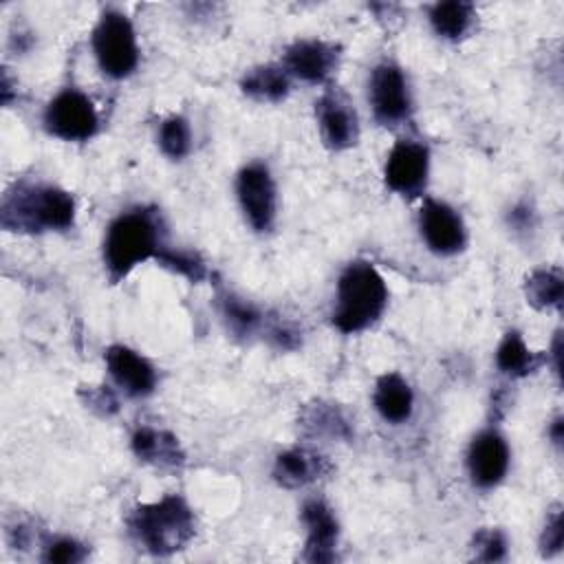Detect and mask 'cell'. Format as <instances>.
<instances>
[{
	"label": "cell",
	"mask_w": 564,
	"mask_h": 564,
	"mask_svg": "<svg viewBox=\"0 0 564 564\" xmlns=\"http://www.w3.org/2000/svg\"><path fill=\"white\" fill-rule=\"evenodd\" d=\"M476 18L474 4L463 2V0H447V2H436L430 9V24L434 33L443 40H460L467 35Z\"/></svg>",
	"instance_id": "7402d4cb"
},
{
	"label": "cell",
	"mask_w": 564,
	"mask_h": 564,
	"mask_svg": "<svg viewBox=\"0 0 564 564\" xmlns=\"http://www.w3.org/2000/svg\"><path fill=\"white\" fill-rule=\"evenodd\" d=\"M302 427L311 436H324V438H339L348 441L352 436V425L341 408L326 401H315L304 408L300 416Z\"/></svg>",
	"instance_id": "ffe728a7"
},
{
	"label": "cell",
	"mask_w": 564,
	"mask_h": 564,
	"mask_svg": "<svg viewBox=\"0 0 564 564\" xmlns=\"http://www.w3.org/2000/svg\"><path fill=\"white\" fill-rule=\"evenodd\" d=\"M562 542H564V529H562V513L553 511L546 518L542 538H540V546L544 555H555L562 551Z\"/></svg>",
	"instance_id": "f1b7e54d"
},
{
	"label": "cell",
	"mask_w": 564,
	"mask_h": 564,
	"mask_svg": "<svg viewBox=\"0 0 564 564\" xmlns=\"http://www.w3.org/2000/svg\"><path fill=\"white\" fill-rule=\"evenodd\" d=\"M75 220L73 196L55 185L18 183L2 196L0 225L7 231H64Z\"/></svg>",
	"instance_id": "7a4b0ae2"
},
{
	"label": "cell",
	"mask_w": 564,
	"mask_h": 564,
	"mask_svg": "<svg viewBox=\"0 0 564 564\" xmlns=\"http://www.w3.org/2000/svg\"><path fill=\"white\" fill-rule=\"evenodd\" d=\"M93 53L110 79H126L139 66V44L132 22L117 9H106L93 29Z\"/></svg>",
	"instance_id": "5b68a950"
},
{
	"label": "cell",
	"mask_w": 564,
	"mask_h": 564,
	"mask_svg": "<svg viewBox=\"0 0 564 564\" xmlns=\"http://www.w3.org/2000/svg\"><path fill=\"white\" fill-rule=\"evenodd\" d=\"M44 128L62 141H88L99 130V115L88 95L77 88H64L48 101Z\"/></svg>",
	"instance_id": "8992f818"
},
{
	"label": "cell",
	"mask_w": 564,
	"mask_h": 564,
	"mask_svg": "<svg viewBox=\"0 0 564 564\" xmlns=\"http://www.w3.org/2000/svg\"><path fill=\"white\" fill-rule=\"evenodd\" d=\"M161 152L174 161L185 159L192 150V128L185 117L172 115L159 128Z\"/></svg>",
	"instance_id": "d4e9b609"
},
{
	"label": "cell",
	"mask_w": 564,
	"mask_h": 564,
	"mask_svg": "<svg viewBox=\"0 0 564 564\" xmlns=\"http://www.w3.org/2000/svg\"><path fill=\"white\" fill-rule=\"evenodd\" d=\"M240 88L247 97L262 101V104H278L282 101L291 90V79L284 66L278 64H264L251 68L242 82Z\"/></svg>",
	"instance_id": "d6986e66"
},
{
	"label": "cell",
	"mask_w": 564,
	"mask_h": 564,
	"mask_svg": "<svg viewBox=\"0 0 564 564\" xmlns=\"http://www.w3.org/2000/svg\"><path fill=\"white\" fill-rule=\"evenodd\" d=\"M388 286L383 275L366 260L350 262L337 282V302L333 324L350 335L372 326L388 306Z\"/></svg>",
	"instance_id": "3957f363"
},
{
	"label": "cell",
	"mask_w": 564,
	"mask_h": 564,
	"mask_svg": "<svg viewBox=\"0 0 564 564\" xmlns=\"http://www.w3.org/2000/svg\"><path fill=\"white\" fill-rule=\"evenodd\" d=\"M236 194L247 223L264 234L278 216V189L269 167L260 161L247 163L236 178Z\"/></svg>",
	"instance_id": "52a82bcc"
},
{
	"label": "cell",
	"mask_w": 564,
	"mask_h": 564,
	"mask_svg": "<svg viewBox=\"0 0 564 564\" xmlns=\"http://www.w3.org/2000/svg\"><path fill=\"white\" fill-rule=\"evenodd\" d=\"M509 223L516 227V229H531L533 227V209L527 205V203H520L511 209L509 214Z\"/></svg>",
	"instance_id": "4dcf8cb0"
},
{
	"label": "cell",
	"mask_w": 564,
	"mask_h": 564,
	"mask_svg": "<svg viewBox=\"0 0 564 564\" xmlns=\"http://www.w3.org/2000/svg\"><path fill=\"white\" fill-rule=\"evenodd\" d=\"M302 522L306 527V544L302 557L315 564L333 562L339 540V522L333 509L319 498L306 500L302 507Z\"/></svg>",
	"instance_id": "5bb4252c"
},
{
	"label": "cell",
	"mask_w": 564,
	"mask_h": 564,
	"mask_svg": "<svg viewBox=\"0 0 564 564\" xmlns=\"http://www.w3.org/2000/svg\"><path fill=\"white\" fill-rule=\"evenodd\" d=\"M156 262L183 278H187L189 282H200L205 280L207 275V267L205 262L192 253V251H181V249H172V247H165L159 256H156Z\"/></svg>",
	"instance_id": "484cf974"
},
{
	"label": "cell",
	"mask_w": 564,
	"mask_h": 564,
	"mask_svg": "<svg viewBox=\"0 0 564 564\" xmlns=\"http://www.w3.org/2000/svg\"><path fill=\"white\" fill-rule=\"evenodd\" d=\"M419 227L427 249L438 256H454L467 245V229L460 214L443 200L427 198L423 203Z\"/></svg>",
	"instance_id": "8fae6325"
},
{
	"label": "cell",
	"mask_w": 564,
	"mask_h": 564,
	"mask_svg": "<svg viewBox=\"0 0 564 564\" xmlns=\"http://www.w3.org/2000/svg\"><path fill=\"white\" fill-rule=\"evenodd\" d=\"M368 99L375 112V119L381 126H399L412 115V93L408 77L392 62H381L372 68L368 84Z\"/></svg>",
	"instance_id": "ba28073f"
},
{
	"label": "cell",
	"mask_w": 564,
	"mask_h": 564,
	"mask_svg": "<svg viewBox=\"0 0 564 564\" xmlns=\"http://www.w3.org/2000/svg\"><path fill=\"white\" fill-rule=\"evenodd\" d=\"M527 302L538 311L560 308L564 297V278L560 269H535L524 282Z\"/></svg>",
	"instance_id": "603a6c76"
},
{
	"label": "cell",
	"mask_w": 564,
	"mask_h": 564,
	"mask_svg": "<svg viewBox=\"0 0 564 564\" xmlns=\"http://www.w3.org/2000/svg\"><path fill=\"white\" fill-rule=\"evenodd\" d=\"M430 176V150L412 139H401L392 145L383 178L386 185L401 196H419L423 194Z\"/></svg>",
	"instance_id": "9c48e42d"
},
{
	"label": "cell",
	"mask_w": 564,
	"mask_h": 564,
	"mask_svg": "<svg viewBox=\"0 0 564 564\" xmlns=\"http://www.w3.org/2000/svg\"><path fill=\"white\" fill-rule=\"evenodd\" d=\"M546 357L533 352L518 330H507L496 350V366L507 377H527L535 372Z\"/></svg>",
	"instance_id": "44dd1931"
},
{
	"label": "cell",
	"mask_w": 564,
	"mask_h": 564,
	"mask_svg": "<svg viewBox=\"0 0 564 564\" xmlns=\"http://www.w3.org/2000/svg\"><path fill=\"white\" fill-rule=\"evenodd\" d=\"M315 117L319 126V134L324 143L339 152L348 150L359 139V121L357 112L339 88H328L322 93V97L315 101Z\"/></svg>",
	"instance_id": "30bf717a"
},
{
	"label": "cell",
	"mask_w": 564,
	"mask_h": 564,
	"mask_svg": "<svg viewBox=\"0 0 564 564\" xmlns=\"http://www.w3.org/2000/svg\"><path fill=\"white\" fill-rule=\"evenodd\" d=\"M86 405L88 408H93V410H97L99 414H112V412H117V399H115V394L110 392V390H106V388H90L88 390V397H86Z\"/></svg>",
	"instance_id": "f546056e"
},
{
	"label": "cell",
	"mask_w": 564,
	"mask_h": 564,
	"mask_svg": "<svg viewBox=\"0 0 564 564\" xmlns=\"http://www.w3.org/2000/svg\"><path fill=\"white\" fill-rule=\"evenodd\" d=\"M130 535L154 555L181 551L196 533L194 511L181 496L141 505L128 516Z\"/></svg>",
	"instance_id": "277c9868"
},
{
	"label": "cell",
	"mask_w": 564,
	"mask_h": 564,
	"mask_svg": "<svg viewBox=\"0 0 564 564\" xmlns=\"http://www.w3.org/2000/svg\"><path fill=\"white\" fill-rule=\"evenodd\" d=\"M132 452L139 460L156 465V467H167L176 469L185 463V452L178 443V438L167 432V430H156L150 425H143L134 430L132 434Z\"/></svg>",
	"instance_id": "2e32d148"
},
{
	"label": "cell",
	"mask_w": 564,
	"mask_h": 564,
	"mask_svg": "<svg viewBox=\"0 0 564 564\" xmlns=\"http://www.w3.org/2000/svg\"><path fill=\"white\" fill-rule=\"evenodd\" d=\"M339 64V46L324 40H297L284 51L282 66L308 84L326 82Z\"/></svg>",
	"instance_id": "4fadbf2b"
},
{
	"label": "cell",
	"mask_w": 564,
	"mask_h": 564,
	"mask_svg": "<svg viewBox=\"0 0 564 564\" xmlns=\"http://www.w3.org/2000/svg\"><path fill=\"white\" fill-rule=\"evenodd\" d=\"M474 555L480 562H500L507 557V538L500 529H482L474 535Z\"/></svg>",
	"instance_id": "4316f807"
},
{
	"label": "cell",
	"mask_w": 564,
	"mask_h": 564,
	"mask_svg": "<svg viewBox=\"0 0 564 564\" xmlns=\"http://www.w3.org/2000/svg\"><path fill=\"white\" fill-rule=\"evenodd\" d=\"M220 313H223L227 326L240 337L253 335L262 324L260 311L256 306H251L249 302L231 295V293L220 297Z\"/></svg>",
	"instance_id": "cb8c5ba5"
},
{
	"label": "cell",
	"mask_w": 564,
	"mask_h": 564,
	"mask_svg": "<svg viewBox=\"0 0 564 564\" xmlns=\"http://www.w3.org/2000/svg\"><path fill=\"white\" fill-rule=\"evenodd\" d=\"M86 546L73 538H57L53 540L46 551H44V560L46 562H55V564H77L86 557Z\"/></svg>",
	"instance_id": "83f0119b"
},
{
	"label": "cell",
	"mask_w": 564,
	"mask_h": 564,
	"mask_svg": "<svg viewBox=\"0 0 564 564\" xmlns=\"http://www.w3.org/2000/svg\"><path fill=\"white\" fill-rule=\"evenodd\" d=\"M509 445L498 430L489 427L471 438L467 449V469L476 487L491 489L502 482L509 471Z\"/></svg>",
	"instance_id": "7c38bea8"
},
{
	"label": "cell",
	"mask_w": 564,
	"mask_h": 564,
	"mask_svg": "<svg viewBox=\"0 0 564 564\" xmlns=\"http://www.w3.org/2000/svg\"><path fill=\"white\" fill-rule=\"evenodd\" d=\"M562 427H564L562 416H557V419L551 423V427H549V436H551V441H553L555 445H562Z\"/></svg>",
	"instance_id": "1f68e13d"
},
{
	"label": "cell",
	"mask_w": 564,
	"mask_h": 564,
	"mask_svg": "<svg viewBox=\"0 0 564 564\" xmlns=\"http://www.w3.org/2000/svg\"><path fill=\"white\" fill-rule=\"evenodd\" d=\"M161 214L150 207H134L119 214L106 229L104 264L112 282L123 280L137 264L154 258L167 247L163 240Z\"/></svg>",
	"instance_id": "6da1fadb"
},
{
	"label": "cell",
	"mask_w": 564,
	"mask_h": 564,
	"mask_svg": "<svg viewBox=\"0 0 564 564\" xmlns=\"http://www.w3.org/2000/svg\"><path fill=\"white\" fill-rule=\"evenodd\" d=\"M106 366L112 381L128 397H148L156 388V370L137 350L115 344L106 350Z\"/></svg>",
	"instance_id": "9a60e30c"
},
{
	"label": "cell",
	"mask_w": 564,
	"mask_h": 564,
	"mask_svg": "<svg viewBox=\"0 0 564 564\" xmlns=\"http://www.w3.org/2000/svg\"><path fill=\"white\" fill-rule=\"evenodd\" d=\"M372 401L379 416L392 425L405 423L414 410L412 388L399 372H386L377 379Z\"/></svg>",
	"instance_id": "ac0fdd59"
},
{
	"label": "cell",
	"mask_w": 564,
	"mask_h": 564,
	"mask_svg": "<svg viewBox=\"0 0 564 564\" xmlns=\"http://www.w3.org/2000/svg\"><path fill=\"white\" fill-rule=\"evenodd\" d=\"M328 471V463L324 456L302 449V447H291L282 454H278L273 463V478L278 485L286 489L304 487L317 478H322Z\"/></svg>",
	"instance_id": "e0dca14e"
}]
</instances>
